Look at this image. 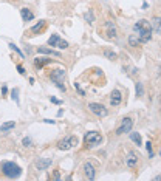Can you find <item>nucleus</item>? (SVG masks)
<instances>
[{
  "mask_svg": "<svg viewBox=\"0 0 161 181\" xmlns=\"http://www.w3.org/2000/svg\"><path fill=\"white\" fill-rule=\"evenodd\" d=\"M133 30L136 31V37L140 40V43H146L152 39V33H153V28H152V23L147 22L144 19L138 20L135 25H133Z\"/></svg>",
  "mask_w": 161,
  "mask_h": 181,
  "instance_id": "obj_1",
  "label": "nucleus"
},
{
  "mask_svg": "<svg viewBox=\"0 0 161 181\" xmlns=\"http://www.w3.org/2000/svg\"><path fill=\"white\" fill-rule=\"evenodd\" d=\"M0 169H2L3 175L6 176V178H19V176L22 175V167L19 164H16V162L12 161H3L2 166H0Z\"/></svg>",
  "mask_w": 161,
  "mask_h": 181,
  "instance_id": "obj_2",
  "label": "nucleus"
},
{
  "mask_svg": "<svg viewBox=\"0 0 161 181\" xmlns=\"http://www.w3.org/2000/svg\"><path fill=\"white\" fill-rule=\"evenodd\" d=\"M102 142V135L99 132H96V130H90V132L85 133V136H84V144H85V147H98L99 144Z\"/></svg>",
  "mask_w": 161,
  "mask_h": 181,
  "instance_id": "obj_3",
  "label": "nucleus"
},
{
  "mask_svg": "<svg viewBox=\"0 0 161 181\" xmlns=\"http://www.w3.org/2000/svg\"><path fill=\"white\" fill-rule=\"evenodd\" d=\"M50 78H51V81L56 84V87L61 90V92H65V85H64V82H65V70H62V68H56V70H53L51 71V74H50Z\"/></svg>",
  "mask_w": 161,
  "mask_h": 181,
  "instance_id": "obj_4",
  "label": "nucleus"
},
{
  "mask_svg": "<svg viewBox=\"0 0 161 181\" xmlns=\"http://www.w3.org/2000/svg\"><path fill=\"white\" fill-rule=\"evenodd\" d=\"M79 142L78 136H74V135H71V136H67L65 139H62V141H59V144H57V147L61 149V150H68V149L71 147H76Z\"/></svg>",
  "mask_w": 161,
  "mask_h": 181,
  "instance_id": "obj_5",
  "label": "nucleus"
},
{
  "mask_svg": "<svg viewBox=\"0 0 161 181\" xmlns=\"http://www.w3.org/2000/svg\"><path fill=\"white\" fill-rule=\"evenodd\" d=\"M133 127V119L130 116L124 118L122 121H121V125L118 129H116V135H124V133H129Z\"/></svg>",
  "mask_w": 161,
  "mask_h": 181,
  "instance_id": "obj_6",
  "label": "nucleus"
},
{
  "mask_svg": "<svg viewBox=\"0 0 161 181\" xmlns=\"http://www.w3.org/2000/svg\"><path fill=\"white\" fill-rule=\"evenodd\" d=\"M88 110H90L93 115L99 116V118H104L107 116V108L102 105V104H98V102H90L88 104Z\"/></svg>",
  "mask_w": 161,
  "mask_h": 181,
  "instance_id": "obj_7",
  "label": "nucleus"
},
{
  "mask_svg": "<svg viewBox=\"0 0 161 181\" xmlns=\"http://www.w3.org/2000/svg\"><path fill=\"white\" fill-rule=\"evenodd\" d=\"M51 162H53L51 158H39V160L36 161V169H37L39 172H43L51 166Z\"/></svg>",
  "mask_w": 161,
  "mask_h": 181,
  "instance_id": "obj_8",
  "label": "nucleus"
},
{
  "mask_svg": "<svg viewBox=\"0 0 161 181\" xmlns=\"http://www.w3.org/2000/svg\"><path fill=\"white\" fill-rule=\"evenodd\" d=\"M121 101H122V93L119 92V90H113V92L110 93V104L113 107H118L119 104H121Z\"/></svg>",
  "mask_w": 161,
  "mask_h": 181,
  "instance_id": "obj_9",
  "label": "nucleus"
},
{
  "mask_svg": "<svg viewBox=\"0 0 161 181\" xmlns=\"http://www.w3.org/2000/svg\"><path fill=\"white\" fill-rule=\"evenodd\" d=\"M126 166L130 167V169H135L138 166V156H136L135 152H129V155L126 158Z\"/></svg>",
  "mask_w": 161,
  "mask_h": 181,
  "instance_id": "obj_10",
  "label": "nucleus"
},
{
  "mask_svg": "<svg viewBox=\"0 0 161 181\" xmlns=\"http://www.w3.org/2000/svg\"><path fill=\"white\" fill-rule=\"evenodd\" d=\"M84 173H85V178L95 180L96 172H95V167H93L92 162H85V164H84Z\"/></svg>",
  "mask_w": 161,
  "mask_h": 181,
  "instance_id": "obj_11",
  "label": "nucleus"
},
{
  "mask_svg": "<svg viewBox=\"0 0 161 181\" xmlns=\"http://www.w3.org/2000/svg\"><path fill=\"white\" fill-rule=\"evenodd\" d=\"M37 53H39V54H47V56L62 57V54H61L59 51H56V50H53V48H47V47H39V48H37Z\"/></svg>",
  "mask_w": 161,
  "mask_h": 181,
  "instance_id": "obj_12",
  "label": "nucleus"
},
{
  "mask_svg": "<svg viewBox=\"0 0 161 181\" xmlns=\"http://www.w3.org/2000/svg\"><path fill=\"white\" fill-rule=\"evenodd\" d=\"M51 62H53V59H50V57H36V59H34V67L40 70L42 67L51 64Z\"/></svg>",
  "mask_w": 161,
  "mask_h": 181,
  "instance_id": "obj_13",
  "label": "nucleus"
},
{
  "mask_svg": "<svg viewBox=\"0 0 161 181\" xmlns=\"http://www.w3.org/2000/svg\"><path fill=\"white\" fill-rule=\"evenodd\" d=\"M20 16H22V20H23V22H31L34 19V14L31 12V10H28V8H22V10H20Z\"/></svg>",
  "mask_w": 161,
  "mask_h": 181,
  "instance_id": "obj_14",
  "label": "nucleus"
},
{
  "mask_svg": "<svg viewBox=\"0 0 161 181\" xmlns=\"http://www.w3.org/2000/svg\"><path fill=\"white\" fill-rule=\"evenodd\" d=\"M105 31H107V36L111 39V37H116V26H115V23L113 22H107L105 23Z\"/></svg>",
  "mask_w": 161,
  "mask_h": 181,
  "instance_id": "obj_15",
  "label": "nucleus"
},
{
  "mask_svg": "<svg viewBox=\"0 0 161 181\" xmlns=\"http://www.w3.org/2000/svg\"><path fill=\"white\" fill-rule=\"evenodd\" d=\"M43 28H45V20H39V23H36L33 28H31V36H36V34H39V33H42Z\"/></svg>",
  "mask_w": 161,
  "mask_h": 181,
  "instance_id": "obj_16",
  "label": "nucleus"
},
{
  "mask_svg": "<svg viewBox=\"0 0 161 181\" xmlns=\"http://www.w3.org/2000/svg\"><path fill=\"white\" fill-rule=\"evenodd\" d=\"M14 127H16V123H14V121H8V123H5V124L0 125V132H2V133L10 132V130L14 129Z\"/></svg>",
  "mask_w": 161,
  "mask_h": 181,
  "instance_id": "obj_17",
  "label": "nucleus"
},
{
  "mask_svg": "<svg viewBox=\"0 0 161 181\" xmlns=\"http://www.w3.org/2000/svg\"><path fill=\"white\" fill-rule=\"evenodd\" d=\"M129 133H130V132H129ZM130 139L136 144L138 147L142 146V138H141V135H140V133H136V132H135V133H130Z\"/></svg>",
  "mask_w": 161,
  "mask_h": 181,
  "instance_id": "obj_18",
  "label": "nucleus"
},
{
  "mask_svg": "<svg viewBox=\"0 0 161 181\" xmlns=\"http://www.w3.org/2000/svg\"><path fill=\"white\" fill-rule=\"evenodd\" d=\"M59 40H61L59 34H51V37L48 39V45H50V47H56V48H57V45H59Z\"/></svg>",
  "mask_w": 161,
  "mask_h": 181,
  "instance_id": "obj_19",
  "label": "nucleus"
},
{
  "mask_svg": "<svg viewBox=\"0 0 161 181\" xmlns=\"http://www.w3.org/2000/svg\"><path fill=\"white\" fill-rule=\"evenodd\" d=\"M135 93H136L138 98L144 94V88H142V84H141V82H136V84H135Z\"/></svg>",
  "mask_w": 161,
  "mask_h": 181,
  "instance_id": "obj_20",
  "label": "nucleus"
},
{
  "mask_svg": "<svg viewBox=\"0 0 161 181\" xmlns=\"http://www.w3.org/2000/svg\"><path fill=\"white\" fill-rule=\"evenodd\" d=\"M129 43H130V47H138V43H140V40L135 34H132L130 37H129Z\"/></svg>",
  "mask_w": 161,
  "mask_h": 181,
  "instance_id": "obj_21",
  "label": "nucleus"
},
{
  "mask_svg": "<svg viewBox=\"0 0 161 181\" xmlns=\"http://www.w3.org/2000/svg\"><path fill=\"white\" fill-rule=\"evenodd\" d=\"M153 26H155V33L160 34L161 33V30H160V17H155V19H153Z\"/></svg>",
  "mask_w": 161,
  "mask_h": 181,
  "instance_id": "obj_22",
  "label": "nucleus"
},
{
  "mask_svg": "<svg viewBox=\"0 0 161 181\" xmlns=\"http://www.w3.org/2000/svg\"><path fill=\"white\" fill-rule=\"evenodd\" d=\"M104 54H105V57H109V59H110V61H115V59H116V53L110 51V50H105Z\"/></svg>",
  "mask_w": 161,
  "mask_h": 181,
  "instance_id": "obj_23",
  "label": "nucleus"
},
{
  "mask_svg": "<svg viewBox=\"0 0 161 181\" xmlns=\"http://www.w3.org/2000/svg\"><path fill=\"white\" fill-rule=\"evenodd\" d=\"M11 98L16 101V104H19V102H20V101H19V90H17V88H14V90L11 92Z\"/></svg>",
  "mask_w": 161,
  "mask_h": 181,
  "instance_id": "obj_24",
  "label": "nucleus"
},
{
  "mask_svg": "<svg viewBox=\"0 0 161 181\" xmlns=\"http://www.w3.org/2000/svg\"><path fill=\"white\" fill-rule=\"evenodd\" d=\"M10 48L12 50V51H16V53L19 54L20 57H23V53H22L20 50H19V47H17V45H14V43H10Z\"/></svg>",
  "mask_w": 161,
  "mask_h": 181,
  "instance_id": "obj_25",
  "label": "nucleus"
},
{
  "mask_svg": "<svg viewBox=\"0 0 161 181\" xmlns=\"http://www.w3.org/2000/svg\"><path fill=\"white\" fill-rule=\"evenodd\" d=\"M57 48H61V50H65V48H68V42L64 39H61L59 40V45H57Z\"/></svg>",
  "mask_w": 161,
  "mask_h": 181,
  "instance_id": "obj_26",
  "label": "nucleus"
},
{
  "mask_svg": "<svg viewBox=\"0 0 161 181\" xmlns=\"http://www.w3.org/2000/svg\"><path fill=\"white\" fill-rule=\"evenodd\" d=\"M146 147H147V152H149V158H153V149H152V142L149 141L146 144Z\"/></svg>",
  "mask_w": 161,
  "mask_h": 181,
  "instance_id": "obj_27",
  "label": "nucleus"
},
{
  "mask_svg": "<svg viewBox=\"0 0 161 181\" xmlns=\"http://www.w3.org/2000/svg\"><path fill=\"white\" fill-rule=\"evenodd\" d=\"M84 17H85V20H87V22H90V23H93V20H95V19H93V14H92V11L85 12V16H84Z\"/></svg>",
  "mask_w": 161,
  "mask_h": 181,
  "instance_id": "obj_28",
  "label": "nucleus"
},
{
  "mask_svg": "<svg viewBox=\"0 0 161 181\" xmlns=\"http://www.w3.org/2000/svg\"><path fill=\"white\" fill-rule=\"evenodd\" d=\"M22 144H23L25 147H30L31 144H33V141H31V138H28V136H26V138H23V141H22Z\"/></svg>",
  "mask_w": 161,
  "mask_h": 181,
  "instance_id": "obj_29",
  "label": "nucleus"
},
{
  "mask_svg": "<svg viewBox=\"0 0 161 181\" xmlns=\"http://www.w3.org/2000/svg\"><path fill=\"white\" fill-rule=\"evenodd\" d=\"M73 85H74V88H76V90H78V92H79V94H80V96H85V92H84V90L79 87V84H78V82H74Z\"/></svg>",
  "mask_w": 161,
  "mask_h": 181,
  "instance_id": "obj_30",
  "label": "nucleus"
},
{
  "mask_svg": "<svg viewBox=\"0 0 161 181\" xmlns=\"http://www.w3.org/2000/svg\"><path fill=\"white\" fill-rule=\"evenodd\" d=\"M50 99H51V102H53V104H57V105H61V104H62V101H59V99H56L54 96H50Z\"/></svg>",
  "mask_w": 161,
  "mask_h": 181,
  "instance_id": "obj_31",
  "label": "nucleus"
},
{
  "mask_svg": "<svg viewBox=\"0 0 161 181\" xmlns=\"http://www.w3.org/2000/svg\"><path fill=\"white\" fill-rule=\"evenodd\" d=\"M17 71H19L20 74H25V68L22 65H17Z\"/></svg>",
  "mask_w": 161,
  "mask_h": 181,
  "instance_id": "obj_32",
  "label": "nucleus"
},
{
  "mask_svg": "<svg viewBox=\"0 0 161 181\" xmlns=\"http://www.w3.org/2000/svg\"><path fill=\"white\" fill-rule=\"evenodd\" d=\"M54 180H56V181H59V180H61V175H59V170H56V172H54Z\"/></svg>",
  "mask_w": 161,
  "mask_h": 181,
  "instance_id": "obj_33",
  "label": "nucleus"
},
{
  "mask_svg": "<svg viewBox=\"0 0 161 181\" xmlns=\"http://www.w3.org/2000/svg\"><path fill=\"white\" fill-rule=\"evenodd\" d=\"M6 93H8V88L3 85V87H2V94H6Z\"/></svg>",
  "mask_w": 161,
  "mask_h": 181,
  "instance_id": "obj_34",
  "label": "nucleus"
},
{
  "mask_svg": "<svg viewBox=\"0 0 161 181\" xmlns=\"http://www.w3.org/2000/svg\"><path fill=\"white\" fill-rule=\"evenodd\" d=\"M43 123H47V124H54L56 121H51V119H43Z\"/></svg>",
  "mask_w": 161,
  "mask_h": 181,
  "instance_id": "obj_35",
  "label": "nucleus"
}]
</instances>
